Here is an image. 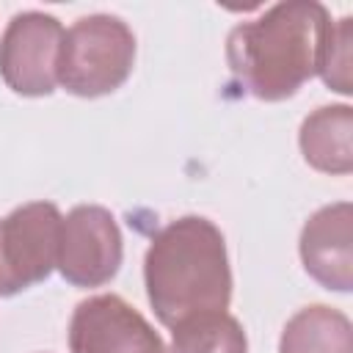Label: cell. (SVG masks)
<instances>
[{"label":"cell","mask_w":353,"mask_h":353,"mask_svg":"<svg viewBox=\"0 0 353 353\" xmlns=\"http://www.w3.org/2000/svg\"><path fill=\"white\" fill-rule=\"evenodd\" d=\"M143 287L165 328L226 312L234 284L223 232L204 215H182L163 226L143 256Z\"/></svg>","instance_id":"7a4b0ae2"},{"label":"cell","mask_w":353,"mask_h":353,"mask_svg":"<svg viewBox=\"0 0 353 353\" xmlns=\"http://www.w3.org/2000/svg\"><path fill=\"white\" fill-rule=\"evenodd\" d=\"M63 25L44 11H19L0 36V77L19 97H50L58 85Z\"/></svg>","instance_id":"8992f818"},{"label":"cell","mask_w":353,"mask_h":353,"mask_svg":"<svg viewBox=\"0 0 353 353\" xmlns=\"http://www.w3.org/2000/svg\"><path fill=\"white\" fill-rule=\"evenodd\" d=\"M124 259V237L116 215L102 204H77L61 221L58 273L72 287H102L116 279Z\"/></svg>","instance_id":"5b68a950"},{"label":"cell","mask_w":353,"mask_h":353,"mask_svg":"<svg viewBox=\"0 0 353 353\" xmlns=\"http://www.w3.org/2000/svg\"><path fill=\"white\" fill-rule=\"evenodd\" d=\"M135 66V33L121 17L88 14L63 30L58 83L66 94L97 99L127 83Z\"/></svg>","instance_id":"3957f363"},{"label":"cell","mask_w":353,"mask_h":353,"mask_svg":"<svg viewBox=\"0 0 353 353\" xmlns=\"http://www.w3.org/2000/svg\"><path fill=\"white\" fill-rule=\"evenodd\" d=\"M61 210L52 201H28L0 218V298H11L55 270Z\"/></svg>","instance_id":"277c9868"},{"label":"cell","mask_w":353,"mask_h":353,"mask_svg":"<svg viewBox=\"0 0 353 353\" xmlns=\"http://www.w3.org/2000/svg\"><path fill=\"white\" fill-rule=\"evenodd\" d=\"M350 66H353V19L342 17V19L331 22V28L325 33L317 74L331 91L350 97L353 94Z\"/></svg>","instance_id":"7c38bea8"},{"label":"cell","mask_w":353,"mask_h":353,"mask_svg":"<svg viewBox=\"0 0 353 353\" xmlns=\"http://www.w3.org/2000/svg\"><path fill=\"white\" fill-rule=\"evenodd\" d=\"M279 353H353V323L334 306H303L284 323Z\"/></svg>","instance_id":"30bf717a"},{"label":"cell","mask_w":353,"mask_h":353,"mask_svg":"<svg viewBox=\"0 0 353 353\" xmlns=\"http://www.w3.org/2000/svg\"><path fill=\"white\" fill-rule=\"evenodd\" d=\"M66 339L72 353H168L152 323L116 292L80 301Z\"/></svg>","instance_id":"52a82bcc"},{"label":"cell","mask_w":353,"mask_h":353,"mask_svg":"<svg viewBox=\"0 0 353 353\" xmlns=\"http://www.w3.org/2000/svg\"><path fill=\"white\" fill-rule=\"evenodd\" d=\"M298 146L303 160L331 176L353 171V108L323 105L312 110L298 130Z\"/></svg>","instance_id":"9c48e42d"},{"label":"cell","mask_w":353,"mask_h":353,"mask_svg":"<svg viewBox=\"0 0 353 353\" xmlns=\"http://www.w3.org/2000/svg\"><path fill=\"white\" fill-rule=\"evenodd\" d=\"M168 353H248V336L234 314L210 312L174 325Z\"/></svg>","instance_id":"8fae6325"},{"label":"cell","mask_w":353,"mask_h":353,"mask_svg":"<svg viewBox=\"0 0 353 353\" xmlns=\"http://www.w3.org/2000/svg\"><path fill=\"white\" fill-rule=\"evenodd\" d=\"M331 14L317 0H284L226 36L232 77L262 102H281L317 74Z\"/></svg>","instance_id":"6da1fadb"},{"label":"cell","mask_w":353,"mask_h":353,"mask_svg":"<svg viewBox=\"0 0 353 353\" xmlns=\"http://www.w3.org/2000/svg\"><path fill=\"white\" fill-rule=\"evenodd\" d=\"M303 270L331 292L353 290V204L334 201L312 212L301 229Z\"/></svg>","instance_id":"ba28073f"}]
</instances>
